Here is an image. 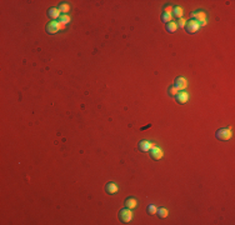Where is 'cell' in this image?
I'll use <instances>...</instances> for the list:
<instances>
[{
    "mask_svg": "<svg viewBox=\"0 0 235 225\" xmlns=\"http://www.w3.org/2000/svg\"><path fill=\"white\" fill-rule=\"evenodd\" d=\"M191 18H193V20L198 21L200 24V27L206 25V14L204 11H194L191 14Z\"/></svg>",
    "mask_w": 235,
    "mask_h": 225,
    "instance_id": "7a4b0ae2",
    "label": "cell"
},
{
    "mask_svg": "<svg viewBox=\"0 0 235 225\" xmlns=\"http://www.w3.org/2000/svg\"><path fill=\"white\" fill-rule=\"evenodd\" d=\"M151 143L150 141H148V140H141L140 143H139V149L141 150V151H145V153H148L150 149H151Z\"/></svg>",
    "mask_w": 235,
    "mask_h": 225,
    "instance_id": "9c48e42d",
    "label": "cell"
},
{
    "mask_svg": "<svg viewBox=\"0 0 235 225\" xmlns=\"http://www.w3.org/2000/svg\"><path fill=\"white\" fill-rule=\"evenodd\" d=\"M59 21H60L63 25L64 24H68L70 21V18H69L68 14H63V15H60V18H59Z\"/></svg>",
    "mask_w": 235,
    "mask_h": 225,
    "instance_id": "2e32d148",
    "label": "cell"
},
{
    "mask_svg": "<svg viewBox=\"0 0 235 225\" xmlns=\"http://www.w3.org/2000/svg\"><path fill=\"white\" fill-rule=\"evenodd\" d=\"M185 28H186V30H188V33L195 34V33H198V31H199L200 24H199L198 21H195V20H189V21H186Z\"/></svg>",
    "mask_w": 235,
    "mask_h": 225,
    "instance_id": "5b68a950",
    "label": "cell"
},
{
    "mask_svg": "<svg viewBox=\"0 0 235 225\" xmlns=\"http://www.w3.org/2000/svg\"><path fill=\"white\" fill-rule=\"evenodd\" d=\"M149 154L153 160H160L163 158V150L158 146H151V149L149 150Z\"/></svg>",
    "mask_w": 235,
    "mask_h": 225,
    "instance_id": "8992f818",
    "label": "cell"
},
{
    "mask_svg": "<svg viewBox=\"0 0 235 225\" xmlns=\"http://www.w3.org/2000/svg\"><path fill=\"white\" fill-rule=\"evenodd\" d=\"M60 13L61 11L59 10V8H51L48 11V15L50 18H53V19H58V18H60Z\"/></svg>",
    "mask_w": 235,
    "mask_h": 225,
    "instance_id": "30bf717a",
    "label": "cell"
},
{
    "mask_svg": "<svg viewBox=\"0 0 235 225\" xmlns=\"http://www.w3.org/2000/svg\"><path fill=\"white\" fill-rule=\"evenodd\" d=\"M119 219L123 224H128L132 221L133 219V211L130 210L129 208H125V209H121L119 211Z\"/></svg>",
    "mask_w": 235,
    "mask_h": 225,
    "instance_id": "6da1fadb",
    "label": "cell"
},
{
    "mask_svg": "<svg viewBox=\"0 0 235 225\" xmlns=\"http://www.w3.org/2000/svg\"><path fill=\"white\" fill-rule=\"evenodd\" d=\"M178 23H179V24H178V27H179V28H184L185 25H186V20H185V19H183V18L180 19V20H179Z\"/></svg>",
    "mask_w": 235,
    "mask_h": 225,
    "instance_id": "7402d4cb",
    "label": "cell"
},
{
    "mask_svg": "<svg viewBox=\"0 0 235 225\" xmlns=\"http://www.w3.org/2000/svg\"><path fill=\"white\" fill-rule=\"evenodd\" d=\"M176 100H178L179 104H185V103H188V100H189L188 93H186V91L178 93V94H176Z\"/></svg>",
    "mask_w": 235,
    "mask_h": 225,
    "instance_id": "ba28073f",
    "label": "cell"
},
{
    "mask_svg": "<svg viewBox=\"0 0 235 225\" xmlns=\"http://www.w3.org/2000/svg\"><path fill=\"white\" fill-rule=\"evenodd\" d=\"M186 85H188V83H186V80H185V78H176L175 79V84H174V86L178 89V90H180V89H185L186 88Z\"/></svg>",
    "mask_w": 235,
    "mask_h": 225,
    "instance_id": "52a82bcc",
    "label": "cell"
},
{
    "mask_svg": "<svg viewBox=\"0 0 235 225\" xmlns=\"http://www.w3.org/2000/svg\"><path fill=\"white\" fill-rule=\"evenodd\" d=\"M59 10H60L61 13H68L70 10V6L68 4H60V6H59Z\"/></svg>",
    "mask_w": 235,
    "mask_h": 225,
    "instance_id": "ffe728a7",
    "label": "cell"
},
{
    "mask_svg": "<svg viewBox=\"0 0 235 225\" xmlns=\"http://www.w3.org/2000/svg\"><path fill=\"white\" fill-rule=\"evenodd\" d=\"M178 91H179V90L176 89L174 85H173V86H170V88L168 89V94L170 95V96H176V94H178Z\"/></svg>",
    "mask_w": 235,
    "mask_h": 225,
    "instance_id": "ac0fdd59",
    "label": "cell"
},
{
    "mask_svg": "<svg viewBox=\"0 0 235 225\" xmlns=\"http://www.w3.org/2000/svg\"><path fill=\"white\" fill-rule=\"evenodd\" d=\"M183 14H184V11H183V8H180V6H175V8L173 9V15H174V16L181 19Z\"/></svg>",
    "mask_w": 235,
    "mask_h": 225,
    "instance_id": "5bb4252c",
    "label": "cell"
},
{
    "mask_svg": "<svg viewBox=\"0 0 235 225\" xmlns=\"http://www.w3.org/2000/svg\"><path fill=\"white\" fill-rule=\"evenodd\" d=\"M173 6H170V5H166V6H164V14H170V13H173Z\"/></svg>",
    "mask_w": 235,
    "mask_h": 225,
    "instance_id": "44dd1931",
    "label": "cell"
},
{
    "mask_svg": "<svg viewBox=\"0 0 235 225\" xmlns=\"http://www.w3.org/2000/svg\"><path fill=\"white\" fill-rule=\"evenodd\" d=\"M156 214H158V216H159V218H161V219H164V218H166V216H168L169 211H168L165 208H159L158 210H156Z\"/></svg>",
    "mask_w": 235,
    "mask_h": 225,
    "instance_id": "9a60e30c",
    "label": "cell"
},
{
    "mask_svg": "<svg viewBox=\"0 0 235 225\" xmlns=\"http://www.w3.org/2000/svg\"><path fill=\"white\" fill-rule=\"evenodd\" d=\"M146 210H148V213H149L150 215H154V214H156V210H158V208H156L155 205L151 204V205H149Z\"/></svg>",
    "mask_w": 235,
    "mask_h": 225,
    "instance_id": "d6986e66",
    "label": "cell"
},
{
    "mask_svg": "<svg viewBox=\"0 0 235 225\" xmlns=\"http://www.w3.org/2000/svg\"><path fill=\"white\" fill-rule=\"evenodd\" d=\"M161 21L165 23V24L170 23L171 21V14H163L161 15Z\"/></svg>",
    "mask_w": 235,
    "mask_h": 225,
    "instance_id": "e0dca14e",
    "label": "cell"
},
{
    "mask_svg": "<svg viewBox=\"0 0 235 225\" xmlns=\"http://www.w3.org/2000/svg\"><path fill=\"white\" fill-rule=\"evenodd\" d=\"M176 29H178V24H176V23L170 21V23L166 24V30H168V33H174Z\"/></svg>",
    "mask_w": 235,
    "mask_h": 225,
    "instance_id": "4fadbf2b",
    "label": "cell"
},
{
    "mask_svg": "<svg viewBox=\"0 0 235 225\" xmlns=\"http://www.w3.org/2000/svg\"><path fill=\"white\" fill-rule=\"evenodd\" d=\"M215 135H217V138H218L219 140L226 141V140L231 139L233 133H231V130H230V129H228V128H225V129H220V130H218Z\"/></svg>",
    "mask_w": 235,
    "mask_h": 225,
    "instance_id": "3957f363",
    "label": "cell"
},
{
    "mask_svg": "<svg viewBox=\"0 0 235 225\" xmlns=\"http://www.w3.org/2000/svg\"><path fill=\"white\" fill-rule=\"evenodd\" d=\"M125 204H126V208L134 209L136 205H138V200H136V199H134V198H129V199H126Z\"/></svg>",
    "mask_w": 235,
    "mask_h": 225,
    "instance_id": "7c38bea8",
    "label": "cell"
},
{
    "mask_svg": "<svg viewBox=\"0 0 235 225\" xmlns=\"http://www.w3.org/2000/svg\"><path fill=\"white\" fill-rule=\"evenodd\" d=\"M63 28V24L60 21H50L47 25V31L49 34H55Z\"/></svg>",
    "mask_w": 235,
    "mask_h": 225,
    "instance_id": "277c9868",
    "label": "cell"
},
{
    "mask_svg": "<svg viewBox=\"0 0 235 225\" xmlns=\"http://www.w3.org/2000/svg\"><path fill=\"white\" fill-rule=\"evenodd\" d=\"M105 190H106V193L108 194H115V193L117 191V186L114 184V183H108L106 184V186H105Z\"/></svg>",
    "mask_w": 235,
    "mask_h": 225,
    "instance_id": "8fae6325",
    "label": "cell"
}]
</instances>
